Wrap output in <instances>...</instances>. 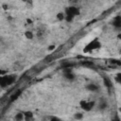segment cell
Returning a JSON list of instances; mask_svg holds the SVG:
<instances>
[{"mask_svg":"<svg viewBox=\"0 0 121 121\" xmlns=\"http://www.w3.org/2000/svg\"><path fill=\"white\" fill-rule=\"evenodd\" d=\"M80 14V10L78 8L75 7V6H70V7H67L64 10V15H65V19L64 21L70 23L72 21H74V19L78 16Z\"/></svg>","mask_w":121,"mask_h":121,"instance_id":"obj_1","label":"cell"},{"mask_svg":"<svg viewBox=\"0 0 121 121\" xmlns=\"http://www.w3.org/2000/svg\"><path fill=\"white\" fill-rule=\"evenodd\" d=\"M100 47H101V43H100V41H99L97 38H95V39H93L91 42H89V43L85 45L83 51H84L85 53H91V52H93V51H95V50L99 49Z\"/></svg>","mask_w":121,"mask_h":121,"instance_id":"obj_2","label":"cell"},{"mask_svg":"<svg viewBox=\"0 0 121 121\" xmlns=\"http://www.w3.org/2000/svg\"><path fill=\"white\" fill-rule=\"evenodd\" d=\"M95 106V101L91 99H82L79 101V107L83 112H91Z\"/></svg>","mask_w":121,"mask_h":121,"instance_id":"obj_3","label":"cell"},{"mask_svg":"<svg viewBox=\"0 0 121 121\" xmlns=\"http://www.w3.org/2000/svg\"><path fill=\"white\" fill-rule=\"evenodd\" d=\"M16 78V76L14 75H4V76H0V86L5 88L10 84H12L14 82Z\"/></svg>","mask_w":121,"mask_h":121,"instance_id":"obj_4","label":"cell"},{"mask_svg":"<svg viewBox=\"0 0 121 121\" xmlns=\"http://www.w3.org/2000/svg\"><path fill=\"white\" fill-rule=\"evenodd\" d=\"M62 75H63V78L68 81H73L76 78V76L73 73V70L71 67L70 68H63L62 69Z\"/></svg>","mask_w":121,"mask_h":121,"instance_id":"obj_5","label":"cell"},{"mask_svg":"<svg viewBox=\"0 0 121 121\" xmlns=\"http://www.w3.org/2000/svg\"><path fill=\"white\" fill-rule=\"evenodd\" d=\"M85 88H86V90H88V91H90L92 93H96V92H98L100 90V87L97 84L94 83V82L87 83L86 86H85Z\"/></svg>","mask_w":121,"mask_h":121,"instance_id":"obj_6","label":"cell"},{"mask_svg":"<svg viewBox=\"0 0 121 121\" xmlns=\"http://www.w3.org/2000/svg\"><path fill=\"white\" fill-rule=\"evenodd\" d=\"M112 25L113 26V27L115 28H120L121 27V17L119 15L115 16L112 22Z\"/></svg>","mask_w":121,"mask_h":121,"instance_id":"obj_7","label":"cell"},{"mask_svg":"<svg viewBox=\"0 0 121 121\" xmlns=\"http://www.w3.org/2000/svg\"><path fill=\"white\" fill-rule=\"evenodd\" d=\"M24 113V119L25 120H32L34 118V114L32 112L30 111H26V112H23Z\"/></svg>","mask_w":121,"mask_h":121,"instance_id":"obj_8","label":"cell"},{"mask_svg":"<svg viewBox=\"0 0 121 121\" xmlns=\"http://www.w3.org/2000/svg\"><path fill=\"white\" fill-rule=\"evenodd\" d=\"M108 108V102L106 100H101L99 103H98V109L100 111H104Z\"/></svg>","mask_w":121,"mask_h":121,"instance_id":"obj_9","label":"cell"},{"mask_svg":"<svg viewBox=\"0 0 121 121\" xmlns=\"http://www.w3.org/2000/svg\"><path fill=\"white\" fill-rule=\"evenodd\" d=\"M24 35H25V37H26V39H28V40H32V39L34 38V33H33L31 30H26V31H25Z\"/></svg>","mask_w":121,"mask_h":121,"instance_id":"obj_10","label":"cell"},{"mask_svg":"<svg viewBox=\"0 0 121 121\" xmlns=\"http://www.w3.org/2000/svg\"><path fill=\"white\" fill-rule=\"evenodd\" d=\"M21 95H22V91H21V90H17V91H16V92H15V93L10 96V98H11L10 100H11V101L16 100V99H17Z\"/></svg>","mask_w":121,"mask_h":121,"instance_id":"obj_11","label":"cell"},{"mask_svg":"<svg viewBox=\"0 0 121 121\" xmlns=\"http://www.w3.org/2000/svg\"><path fill=\"white\" fill-rule=\"evenodd\" d=\"M14 119H15L16 121H22V120H25V119H24V113H23V112H18V113H16L15 116H14Z\"/></svg>","mask_w":121,"mask_h":121,"instance_id":"obj_12","label":"cell"},{"mask_svg":"<svg viewBox=\"0 0 121 121\" xmlns=\"http://www.w3.org/2000/svg\"><path fill=\"white\" fill-rule=\"evenodd\" d=\"M57 19H58V21H64V19H65V15H64V12H58L57 13Z\"/></svg>","mask_w":121,"mask_h":121,"instance_id":"obj_13","label":"cell"},{"mask_svg":"<svg viewBox=\"0 0 121 121\" xmlns=\"http://www.w3.org/2000/svg\"><path fill=\"white\" fill-rule=\"evenodd\" d=\"M103 82H104L105 86H106V87H108V88H111V87L112 86V81H111V80H110L108 78H103Z\"/></svg>","mask_w":121,"mask_h":121,"instance_id":"obj_14","label":"cell"},{"mask_svg":"<svg viewBox=\"0 0 121 121\" xmlns=\"http://www.w3.org/2000/svg\"><path fill=\"white\" fill-rule=\"evenodd\" d=\"M74 118H75L76 120H81V119H83V113H81V112H77V113L74 114Z\"/></svg>","mask_w":121,"mask_h":121,"instance_id":"obj_15","label":"cell"},{"mask_svg":"<svg viewBox=\"0 0 121 121\" xmlns=\"http://www.w3.org/2000/svg\"><path fill=\"white\" fill-rule=\"evenodd\" d=\"M115 80H116L117 83H120V81H121V75L120 74H117L115 76Z\"/></svg>","mask_w":121,"mask_h":121,"instance_id":"obj_16","label":"cell"},{"mask_svg":"<svg viewBox=\"0 0 121 121\" xmlns=\"http://www.w3.org/2000/svg\"><path fill=\"white\" fill-rule=\"evenodd\" d=\"M8 72L6 71V70H3V69H0V76H4V75H6Z\"/></svg>","mask_w":121,"mask_h":121,"instance_id":"obj_17","label":"cell"},{"mask_svg":"<svg viewBox=\"0 0 121 121\" xmlns=\"http://www.w3.org/2000/svg\"><path fill=\"white\" fill-rule=\"evenodd\" d=\"M55 47H56L55 45H51V46H49V47H48V49H49V50H54V49H55Z\"/></svg>","mask_w":121,"mask_h":121,"instance_id":"obj_18","label":"cell"},{"mask_svg":"<svg viewBox=\"0 0 121 121\" xmlns=\"http://www.w3.org/2000/svg\"><path fill=\"white\" fill-rule=\"evenodd\" d=\"M26 21H27V23H28V24H32V22H33L31 19H27Z\"/></svg>","mask_w":121,"mask_h":121,"instance_id":"obj_19","label":"cell"},{"mask_svg":"<svg viewBox=\"0 0 121 121\" xmlns=\"http://www.w3.org/2000/svg\"><path fill=\"white\" fill-rule=\"evenodd\" d=\"M51 119L52 120H60V118H58V117H51Z\"/></svg>","mask_w":121,"mask_h":121,"instance_id":"obj_20","label":"cell"},{"mask_svg":"<svg viewBox=\"0 0 121 121\" xmlns=\"http://www.w3.org/2000/svg\"><path fill=\"white\" fill-rule=\"evenodd\" d=\"M3 7H4V9H8V8H7V7H8L7 5H3Z\"/></svg>","mask_w":121,"mask_h":121,"instance_id":"obj_21","label":"cell"},{"mask_svg":"<svg viewBox=\"0 0 121 121\" xmlns=\"http://www.w3.org/2000/svg\"><path fill=\"white\" fill-rule=\"evenodd\" d=\"M21 1L24 2V3H26V2H27V0H21Z\"/></svg>","mask_w":121,"mask_h":121,"instance_id":"obj_22","label":"cell"},{"mask_svg":"<svg viewBox=\"0 0 121 121\" xmlns=\"http://www.w3.org/2000/svg\"><path fill=\"white\" fill-rule=\"evenodd\" d=\"M69 1H76V0H69Z\"/></svg>","mask_w":121,"mask_h":121,"instance_id":"obj_23","label":"cell"}]
</instances>
